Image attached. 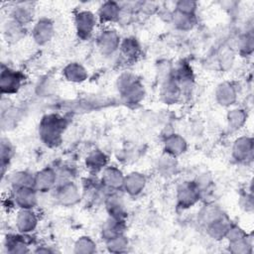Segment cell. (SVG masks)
<instances>
[{"label": "cell", "instance_id": "6da1fadb", "mask_svg": "<svg viewBox=\"0 0 254 254\" xmlns=\"http://www.w3.org/2000/svg\"><path fill=\"white\" fill-rule=\"evenodd\" d=\"M19 86V77L11 70H2L1 73V89L2 92H12L13 89Z\"/></svg>", "mask_w": 254, "mask_h": 254}]
</instances>
